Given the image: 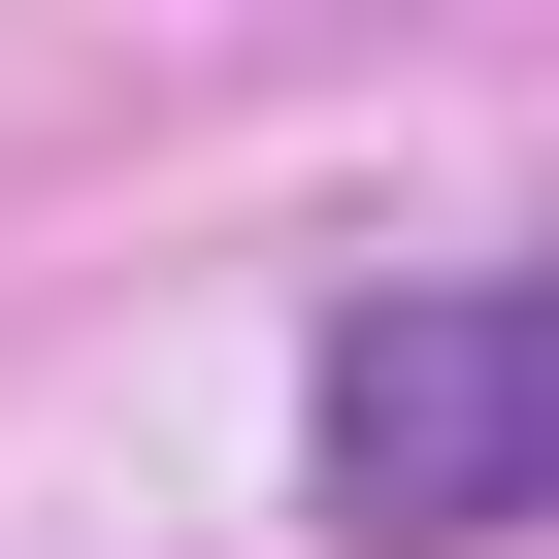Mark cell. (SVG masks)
Here are the masks:
<instances>
[{"label": "cell", "mask_w": 559, "mask_h": 559, "mask_svg": "<svg viewBox=\"0 0 559 559\" xmlns=\"http://www.w3.org/2000/svg\"><path fill=\"white\" fill-rule=\"evenodd\" d=\"M297 461H330L362 559L559 526V263H395V297L330 330V395H297Z\"/></svg>", "instance_id": "obj_1"}]
</instances>
